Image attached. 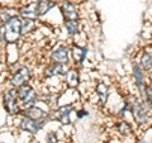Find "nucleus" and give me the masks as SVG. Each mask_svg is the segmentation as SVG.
Listing matches in <instances>:
<instances>
[{"label": "nucleus", "mask_w": 152, "mask_h": 143, "mask_svg": "<svg viewBox=\"0 0 152 143\" xmlns=\"http://www.w3.org/2000/svg\"><path fill=\"white\" fill-rule=\"evenodd\" d=\"M131 110L133 113V115H134V119L138 123H146L147 120V110L145 105L142 104L140 100L134 99L133 100V103L131 104Z\"/></svg>", "instance_id": "3"}, {"label": "nucleus", "mask_w": 152, "mask_h": 143, "mask_svg": "<svg viewBox=\"0 0 152 143\" xmlns=\"http://www.w3.org/2000/svg\"><path fill=\"white\" fill-rule=\"evenodd\" d=\"M4 29H5V39L7 37H9V34H13L14 37H18L22 33V22L19 20V18L17 17H12L5 20V26H3Z\"/></svg>", "instance_id": "2"}, {"label": "nucleus", "mask_w": 152, "mask_h": 143, "mask_svg": "<svg viewBox=\"0 0 152 143\" xmlns=\"http://www.w3.org/2000/svg\"><path fill=\"white\" fill-rule=\"evenodd\" d=\"M146 93H147V99H148V101L152 103V85H150V86L146 89Z\"/></svg>", "instance_id": "22"}, {"label": "nucleus", "mask_w": 152, "mask_h": 143, "mask_svg": "<svg viewBox=\"0 0 152 143\" xmlns=\"http://www.w3.org/2000/svg\"><path fill=\"white\" fill-rule=\"evenodd\" d=\"M66 82H67V85L70 88L76 86L77 82H79V74H77V71H75V70L67 71V74H66Z\"/></svg>", "instance_id": "11"}, {"label": "nucleus", "mask_w": 152, "mask_h": 143, "mask_svg": "<svg viewBox=\"0 0 152 143\" xmlns=\"http://www.w3.org/2000/svg\"><path fill=\"white\" fill-rule=\"evenodd\" d=\"M51 57H52L53 63L64 65L65 62H67V60H69V50H67V47H65V46L57 47V48L52 52Z\"/></svg>", "instance_id": "7"}, {"label": "nucleus", "mask_w": 152, "mask_h": 143, "mask_svg": "<svg viewBox=\"0 0 152 143\" xmlns=\"http://www.w3.org/2000/svg\"><path fill=\"white\" fill-rule=\"evenodd\" d=\"M71 105H67V107H62L58 109V119L61 122L64 123V124H69L70 120H69V115L71 113Z\"/></svg>", "instance_id": "13"}, {"label": "nucleus", "mask_w": 152, "mask_h": 143, "mask_svg": "<svg viewBox=\"0 0 152 143\" xmlns=\"http://www.w3.org/2000/svg\"><path fill=\"white\" fill-rule=\"evenodd\" d=\"M86 55V51L84 48H80V47H74V57L77 62H83L84 57Z\"/></svg>", "instance_id": "18"}, {"label": "nucleus", "mask_w": 152, "mask_h": 143, "mask_svg": "<svg viewBox=\"0 0 152 143\" xmlns=\"http://www.w3.org/2000/svg\"><path fill=\"white\" fill-rule=\"evenodd\" d=\"M141 66L143 70H150L152 67V53L151 52H146L141 58Z\"/></svg>", "instance_id": "16"}, {"label": "nucleus", "mask_w": 152, "mask_h": 143, "mask_svg": "<svg viewBox=\"0 0 152 143\" xmlns=\"http://www.w3.org/2000/svg\"><path fill=\"white\" fill-rule=\"evenodd\" d=\"M17 99H18L17 91H13V90H10V91H7L5 95H4V107H5V109L10 114L18 113Z\"/></svg>", "instance_id": "4"}, {"label": "nucleus", "mask_w": 152, "mask_h": 143, "mask_svg": "<svg viewBox=\"0 0 152 143\" xmlns=\"http://www.w3.org/2000/svg\"><path fill=\"white\" fill-rule=\"evenodd\" d=\"M28 80H29V71H28V69H26V67H22L13 75L12 84L17 88H20L23 85H26V82Z\"/></svg>", "instance_id": "6"}, {"label": "nucleus", "mask_w": 152, "mask_h": 143, "mask_svg": "<svg viewBox=\"0 0 152 143\" xmlns=\"http://www.w3.org/2000/svg\"><path fill=\"white\" fill-rule=\"evenodd\" d=\"M53 7V3H51L50 0H42L37 4V10H38V14L42 15V14H45L46 12H48L50 9Z\"/></svg>", "instance_id": "14"}, {"label": "nucleus", "mask_w": 152, "mask_h": 143, "mask_svg": "<svg viewBox=\"0 0 152 143\" xmlns=\"http://www.w3.org/2000/svg\"><path fill=\"white\" fill-rule=\"evenodd\" d=\"M45 74L46 76H55V75L64 74V66L61 63H53L45 70Z\"/></svg>", "instance_id": "10"}, {"label": "nucleus", "mask_w": 152, "mask_h": 143, "mask_svg": "<svg viewBox=\"0 0 152 143\" xmlns=\"http://www.w3.org/2000/svg\"><path fill=\"white\" fill-rule=\"evenodd\" d=\"M42 127H43V123L42 122H38L36 119H32V118H28V117L23 118L22 123H20V128L28 133H37Z\"/></svg>", "instance_id": "5"}, {"label": "nucleus", "mask_w": 152, "mask_h": 143, "mask_svg": "<svg viewBox=\"0 0 152 143\" xmlns=\"http://www.w3.org/2000/svg\"><path fill=\"white\" fill-rule=\"evenodd\" d=\"M96 93L99 95V99H100L102 104H104V103H105V100H107V96H108V89H107V86L103 82H99L98 84Z\"/></svg>", "instance_id": "15"}, {"label": "nucleus", "mask_w": 152, "mask_h": 143, "mask_svg": "<svg viewBox=\"0 0 152 143\" xmlns=\"http://www.w3.org/2000/svg\"><path fill=\"white\" fill-rule=\"evenodd\" d=\"M62 12H64V15L67 20H76V18H77L76 8H75L74 4H71L70 1H65L62 4Z\"/></svg>", "instance_id": "8"}, {"label": "nucleus", "mask_w": 152, "mask_h": 143, "mask_svg": "<svg viewBox=\"0 0 152 143\" xmlns=\"http://www.w3.org/2000/svg\"><path fill=\"white\" fill-rule=\"evenodd\" d=\"M20 13L26 19H29V20H36V18L39 15L37 10V4H29L28 7L23 8Z\"/></svg>", "instance_id": "9"}, {"label": "nucleus", "mask_w": 152, "mask_h": 143, "mask_svg": "<svg viewBox=\"0 0 152 143\" xmlns=\"http://www.w3.org/2000/svg\"><path fill=\"white\" fill-rule=\"evenodd\" d=\"M134 75H136L137 82H138V85L141 86V85H142V75H141V72H140V69H138V67H134Z\"/></svg>", "instance_id": "21"}, {"label": "nucleus", "mask_w": 152, "mask_h": 143, "mask_svg": "<svg viewBox=\"0 0 152 143\" xmlns=\"http://www.w3.org/2000/svg\"><path fill=\"white\" fill-rule=\"evenodd\" d=\"M17 95H18V99L22 101L23 107L26 109H29L33 107V103H34V93H33V89L31 86L23 85V86L18 88Z\"/></svg>", "instance_id": "1"}, {"label": "nucleus", "mask_w": 152, "mask_h": 143, "mask_svg": "<svg viewBox=\"0 0 152 143\" xmlns=\"http://www.w3.org/2000/svg\"><path fill=\"white\" fill-rule=\"evenodd\" d=\"M26 115L28 118H32V119H36V120H39L45 117V113L41 110V109H38L36 107H32L29 109H26Z\"/></svg>", "instance_id": "12"}, {"label": "nucleus", "mask_w": 152, "mask_h": 143, "mask_svg": "<svg viewBox=\"0 0 152 143\" xmlns=\"http://www.w3.org/2000/svg\"><path fill=\"white\" fill-rule=\"evenodd\" d=\"M47 143H57V136L56 133L51 132L47 134Z\"/></svg>", "instance_id": "20"}, {"label": "nucleus", "mask_w": 152, "mask_h": 143, "mask_svg": "<svg viewBox=\"0 0 152 143\" xmlns=\"http://www.w3.org/2000/svg\"><path fill=\"white\" fill-rule=\"evenodd\" d=\"M117 129L119 131V133H122L123 136H128V134H131L132 133L131 125L128 124V123H126V122H121L119 124L117 125Z\"/></svg>", "instance_id": "17"}, {"label": "nucleus", "mask_w": 152, "mask_h": 143, "mask_svg": "<svg viewBox=\"0 0 152 143\" xmlns=\"http://www.w3.org/2000/svg\"><path fill=\"white\" fill-rule=\"evenodd\" d=\"M65 26L70 34H76L77 33V22L76 20H67L65 23Z\"/></svg>", "instance_id": "19"}]
</instances>
